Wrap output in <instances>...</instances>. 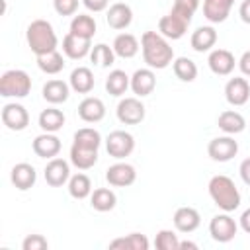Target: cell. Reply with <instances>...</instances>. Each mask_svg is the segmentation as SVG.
Here are the masks:
<instances>
[{
	"label": "cell",
	"instance_id": "6da1fadb",
	"mask_svg": "<svg viewBox=\"0 0 250 250\" xmlns=\"http://www.w3.org/2000/svg\"><path fill=\"white\" fill-rule=\"evenodd\" d=\"M141 47H143V59L150 68H166L172 59L174 51L164 39V35L156 31H145L141 37Z\"/></svg>",
	"mask_w": 250,
	"mask_h": 250
},
{
	"label": "cell",
	"instance_id": "7a4b0ae2",
	"mask_svg": "<svg viewBox=\"0 0 250 250\" xmlns=\"http://www.w3.org/2000/svg\"><path fill=\"white\" fill-rule=\"evenodd\" d=\"M209 195L223 211H234L240 205V193L229 176H213L209 180Z\"/></svg>",
	"mask_w": 250,
	"mask_h": 250
},
{
	"label": "cell",
	"instance_id": "3957f363",
	"mask_svg": "<svg viewBox=\"0 0 250 250\" xmlns=\"http://www.w3.org/2000/svg\"><path fill=\"white\" fill-rule=\"evenodd\" d=\"M27 45L35 55H43L49 51H57V33L47 20H33L25 31Z\"/></svg>",
	"mask_w": 250,
	"mask_h": 250
},
{
	"label": "cell",
	"instance_id": "277c9868",
	"mask_svg": "<svg viewBox=\"0 0 250 250\" xmlns=\"http://www.w3.org/2000/svg\"><path fill=\"white\" fill-rule=\"evenodd\" d=\"M31 90V78L25 70H6L0 76V94L6 98H23Z\"/></svg>",
	"mask_w": 250,
	"mask_h": 250
},
{
	"label": "cell",
	"instance_id": "5b68a950",
	"mask_svg": "<svg viewBox=\"0 0 250 250\" xmlns=\"http://www.w3.org/2000/svg\"><path fill=\"white\" fill-rule=\"evenodd\" d=\"M105 148H107V154L109 156H113V158H125V156H129L133 152L135 139L127 131H113V133H109V137L105 141Z\"/></svg>",
	"mask_w": 250,
	"mask_h": 250
},
{
	"label": "cell",
	"instance_id": "8992f818",
	"mask_svg": "<svg viewBox=\"0 0 250 250\" xmlns=\"http://www.w3.org/2000/svg\"><path fill=\"white\" fill-rule=\"evenodd\" d=\"M117 117L125 125H139L145 119V105L139 98H123L117 104Z\"/></svg>",
	"mask_w": 250,
	"mask_h": 250
},
{
	"label": "cell",
	"instance_id": "52a82bcc",
	"mask_svg": "<svg viewBox=\"0 0 250 250\" xmlns=\"http://www.w3.org/2000/svg\"><path fill=\"white\" fill-rule=\"evenodd\" d=\"M207 152H209V156H211L213 160H217V162H227V160H230V158L236 156V152H238V143H236L232 137H217V139H213V141L209 143Z\"/></svg>",
	"mask_w": 250,
	"mask_h": 250
},
{
	"label": "cell",
	"instance_id": "ba28073f",
	"mask_svg": "<svg viewBox=\"0 0 250 250\" xmlns=\"http://www.w3.org/2000/svg\"><path fill=\"white\" fill-rule=\"evenodd\" d=\"M2 123L12 131H21L29 123V115L21 104H6L2 107Z\"/></svg>",
	"mask_w": 250,
	"mask_h": 250
},
{
	"label": "cell",
	"instance_id": "9c48e42d",
	"mask_svg": "<svg viewBox=\"0 0 250 250\" xmlns=\"http://www.w3.org/2000/svg\"><path fill=\"white\" fill-rule=\"evenodd\" d=\"M135 178H137V172L127 162H117L105 170V180L109 182V186H115V188H127L135 182Z\"/></svg>",
	"mask_w": 250,
	"mask_h": 250
},
{
	"label": "cell",
	"instance_id": "30bf717a",
	"mask_svg": "<svg viewBox=\"0 0 250 250\" xmlns=\"http://www.w3.org/2000/svg\"><path fill=\"white\" fill-rule=\"evenodd\" d=\"M209 232L217 242H229L236 234V223L229 215H215L209 223Z\"/></svg>",
	"mask_w": 250,
	"mask_h": 250
},
{
	"label": "cell",
	"instance_id": "8fae6325",
	"mask_svg": "<svg viewBox=\"0 0 250 250\" xmlns=\"http://www.w3.org/2000/svg\"><path fill=\"white\" fill-rule=\"evenodd\" d=\"M189 21H186L184 18L176 16L174 12H170L168 16H162L160 21H158V29H160V35L168 37V39H180L186 29H188Z\"/></svg>",
	"mask_w": 250,
	"mask_h": 250
},
{
	"label": "cell",
	"instance_id": "7c38bea8",
	"mask_svg": "<svg viewBox=\"0 0 250 250\" xmlns=\"http://www.w3.org/2000/svg\"><path fill=\"white\" fill-rule=\"evenodd\" d=\"M225 96H227V102L230 105H242L248 102V96H250V84L240 78V76H234L227 82L225 86Z\"/></svg>",
	"mask_w": 250,
	"mask_h": 250
},
{
	"label": "cell",
	"instance_id": "4fadbf2b",
	"mask_svg": "<svg viewBox=\"0 0 250 250\" xmlns=\"http://www.w3.org/2000/svg\"><path fill=\"white\" fill-rule=\"evenodd\" d=\"M70 176L68 162L62 158H51L45 166V182L53 188H61Z\"/></svg>",
	"mask_w": 250,
	"mask_h": 250
},
{
	"label": "cell",
	"instance_id": "5bb4252c",
	"mask_svg": "<svg viewBox=\"0 0 250 250\" xmlns=\"http://www.w3.org/2000/svg\"><path fill=\"white\" fill-rule=\"evenodd\" d=\"M78 115L82 121L86 123H96V121H102L104 115H105V105L100 98H94V96H88L80 102L78 105Z\"/></svg>",
	"mask_w": 250,
	"mask_h": 250
},
{
	"label": "cell",
	"instance_id": "9a60e30c",
	"mask_svg": "<svg viewBox=\"0 0 250 250\" xmlns=\"http://www.w3.org/2000/svg\"><path fill=\"white\" fill-rule=\"evenodd\" d=\"M207 62H209V68H211L215 74L227 76V74H230L232 68H234V55H232L229 49H215V51H211Z\"/></svg>",
	"mask_w": 250,
	"mask_h": 250
},
{
	"label": "cell",
	"instance_id": "2e32d148",
	"mask_svg": "<svg viewBox=\"0 0 250 250\" xmlns=\"http://www.w3.org/2000/svg\"><path fill=\"white\" fill-rule=\"evenodd\" d=\"M105 20L111 29H125L133 20V10H131V6H127L123 2H115L109 6Z\"/></svg>",
	"mask_w": 250,
	"mask_h": 250
},
{
	"label": "cell",
	"instance_id": "e0dca14e",
	"mask_svg": "<svg viewBox=\"0 0 250 250\" xmlns=\"http://www.w3.org/2000/svg\"><path fill=\"white\" fill-rule=\"evenodd\" d=\"M61 150V141L53 133H43L33 139V152L41 158H55Z\"/></svg>",
	"mask_w": 250,
	"mask_h": 250
},
{
	"label": "cell",
	"instance_id": "ac0fdd59",
	"mask_svg": "<svg viewBox=\"0 0 250 250\" xmlns=\"http://www.w3.org/2000/svg\"><path fill=\"white\" fill-rule=\"evenodd\" d=\"M156 86V76L150 68H139L135 70V74L131 76V90L137 96H148Z\"/></svg>",
	"mask_w": 250,
	"mask_h": 250
},
{
	"label": "cell",
	"instance_id": "d6986e66",
	"mask_svg": "<svg viewBox=\"0 0 250 250\" xmlns=\"http://www.w3.org/2000/svg\"><path fill=\"white\" fill-rule=\"evenodd\" d=\"M199 223H201V217L193 207H180L174 213V227L180 232H193L199 227Z\"/></svg>",
	"mask_w": 250,
	"mask_h": 250
},
{
	"label": "cell",
	"instance_id": "ffe728a7",
	"mask_svg": "<svg viewBox=\"0 0 250 250\" xmlns=\"http://www.w3.org/2000/svg\"><path fill=\"white\" fill-rule=\"evenodd\" d=\"M232 4L234 0H203V16L213 23H221L227 20Z\"/></svg>",
	"mask_w": 250,
	"mask_h": 250
},
{
	"label": "cell",
	"instance_id": "44dd1931",
	"mask_svg": "<svg viewBox=\"0 0 250 250\" xmlns=\"http://www.w3.org/2000/svg\"><path fill=\"white\" fill-rule=\"evenodd\" d=\"M10 178H12V184H14L18 189L23 191V189H29V188L35 184L37 174H35V168H33L31 164L20 162V164H16V166L12 168Z\"/></svg>",
	"mask_w": 250,
	"mask_h": 250
},
{
	"label": "cell",
	"instance_id": "7402d4cb",
	"mask_svg": "<svg viewBox=\"0 0 250 250\" xmlns=\"http://www.w3.org/2000/svg\"><path fill=\"white\" fill-rule=\"evenodd\" d=\"M62 51L70 59H82L90 51V39L78 37V35H74V33L68 31L64 35V39H62Z\"/></svg>",
	"mask_w": 250,
	"mask_h": 250
},
{
	"label": "cell",
	"instance_id": "603a6c76",
	"mask_svg": "<svg viewBox=\"0 0 250 250\" xmlns=\"http://www.w3.org/2000/svg\"><path fill=\"white\" fill-rule=\"evenodd\" d=\"M109 250H148V240L141 232H131L109 242Z\"/></svg>",
	"mask_w": 250,
	"mask_h": 250
},
{
	"label": "cell",
	"instance_id": "cb8c5ba5",
	"mask_svg": "<svg viewBox=\"0 0 250 250\" xmlns=\"http://www.w3.org/2000/svg\"><path fill=\"white\" fill-rule=\"evenodd\" d=\"M70 86L78 94H88L94 88V74L88 66H78L70 74Z\"/></svg>",
	"mask_w": 250,
	"mask_h": 250
},
{
	"label": "cell",
	"instance_id": "d4e9b609",
	"mask_svg": "<svg viewBox=\"0 0 250 250\" xmlns=\"http://www.w3.org/2000/svg\"><path fill=\"white\" fill-rule=\"evenodd\" d=\"M43 98L49 102V104H62L66 102L68 98V84L62 82V80H47L45 86H43Z\"/></svg>",
	"mask_w": 250,
	"mask_h": 250
},
{
	"label": "cell",
	"instance_id": "484cf974",
	"mask_svg": "<svg viewBox=\"0 0 250 250\" xmlns=\"http://www.w3.org/2000/svg\"><path fill=\"white\" fill-rule=\"evenodd\" d=\"M217 41V33L213 27L209 25H203V27H197L193 33H191V47L197 51V53H203V51H209Z\"/></svg>",
	"mask_w": 250,
	"mask_h": 250
},
{
	"label": "cell",
	"instance_id": "4316f807",
	"mask_svg": "<svg viewBox=\"0 0 250 250\" xmlns=\"http://www.w3.org/2000/svg\"><path fill=\"white\" fill-rule=\"evenodd\" d=\"M70 162L76 168H80V170H88V168H92L98 162V150L72 145V148H70Z\"/></svg>",
	"mask_w": 250,
	"mask_h": 250
},
{
	"label": "cell",
	"instance_id": "83f0119b",
	"mask_svg": "<svg viewBox=\"0 0 250 250\" xmlns=\"http://www.w3.org/2000/svg\"><path fill=\"white\" fill-rule=\"evenodd\" d=\"M113 51H115V55H119L121 59H131V57H135L137 51H139V41H137V37L131 35V33H119V35L115 37V41H113Z\"/></svg>",
	"mask_w": 250,
	"mask_h": 250
},
{
	"label": "cell",
	"instance_id": "f1b7e54d",
	"mask_svg": "<svg viewBox=\"0 0 250 250\" xmlns=\"http://www.w3.org/2000/svg\"><path fill=\"white\" fill-rule=\"evenodd\" d=\"M64 125V115L57 107H47L39 113V127L47 133H55Z\"/></svg>",
	"mask_w": 250,
	"mask_h": 250
},
{
	"label": "cell",
	"instance_id": "f546056e",
	"mask_svg": "<svg viewBox=\"0 0 250 250\" xmlns=\"http://www.w3.org/2000/svg\"><path fill=\"white\" fill-rule=\"evenodd\" d=\"M244 125H246V121L238 111L227 109L219 115V129H223L229 135H236V133L244 131Z\"/></svg>",
	"mask_w": 250,
	"mask_h": 250
},
{
	"label": "cell",
	"instance_id": "4dcf8cb0",
	"mask_svg": "<svg viewBox=\"0 0 250 250\" xmlns=\"http://www.w3.org/2000/svg\"><path fill=\"white\" fill-rule=\"evenodd\" d=\"M70 33L78 35V37H84V39H92L94 33H96V21L92 16H86V14H78L72 18L70 21Z\"/></svg>",
	"mask_w": 250,
	"mask_h": 250
},
{
	"label": "cell",
	"instance_id": "1f68e13d",
	"mask_svg": "<svg viewBox=\"0 0 250 250\" xmlns=\"http://www.w3.org/2000/svg\"><path fill=\"white\" fill-rule=\"evenodd\" d=\"M90 203H92V207H94L96 211L105 213V211H111V209L115 207L117 197H115V193H113L109 188H98V189H94Z\"/></svg>",
	"mask_w": 250,
	"mask_h": 250
},
{
	"label": "cell",
	"instance_id": "d6a6232c",
	"mask_svg": "<svg viewBox=\"0 0 250 250\" xmlns=\"http://www.w3.org/2000/svg\"><path fill=\"white\" fill-rule=\"evenodd\" d=\"M129 86H131V80H129V76H127L123 70H111L109 76L105 78V90H107V94H111V96H121V94H125Z\"/></svg>",
	"mask_w": 250,
	"mask_h": 250
},
{
	"label": "cell",
	"instance_id": "836d02e7",
	"mask_svg": "<svg viewBox=\"0 0 250 250\" xmlns=\"http://www.w3.org/2000/svg\"><path fill=\"white\" fill-rule=\"evenodd\" d=\"M37 66L47 72V74H57L62 70L64 66V61H62V55L57 53V51H49V53H43V55H37Z\"/></svg>",
	"mask_w": 250,
	"mask_h": 250
},
{
	"label": "cell",
	"instance_id": "e575fe53",
	"mask_svg": "<svg viewBox=\"0 0 250 250\" xmlns=\"http://www.w3.org/2000/svg\"><path fill=\"white\" fill-rule=\"evenodd\" d=\"M172 68H174V74H176L182 82H193L195 76H197V66H195V62H193L191 59H188V57H178V59L174 61Z\"/></svg>",
	"mask_w": 250,
	"mask_h": 250
},
{
	"label": "cell",
	"instance_id": "d590c367",
	"mask_svg": "<svg viewBox=\"0 0 250 250\" xmlns=\"http://www.w3.org/2000/svg\"><path fill=\"white\" fill-rule=\"evenodd\" d=\"M100 143H102V137H100V133H98L96 129H92V127H82V129H78V131L74 133V143H72V145L98 150Z\"/></svg>",
	"mask_w": 250,
	"mask_h": 250
},
{
	"label": "cell",
	"instance_id": "8d00e7d4",
	"mask_svg": "<svg viewBox=\"0 0 250 250\" xmlns=\"http://www.w3.org/2000/svg\"><path fill=\"white\" fill-rule=\"evenodd\" d=\"M68 191L74 199H84L90 195L92 191V182L86 174H74L70 180H68Z\"/></svg>",
	"mask_w": 250,
	"mask_h": 250
},
{
	"label": "cell",
	"instance_id": "74e56055",
	"mask_svg": "<svg viewBox=\"0 0 250 250\" xmlns=\"http://www.w3.org/2000/svg\"><path fill=\"white\" fill-rule=\"evenodd\" d=\"M113 53L115 51L111 47H107L105 43H100V45H94V49L90 53V59L98 66H109L113 62Z\"/></svg>",
	"mask_w": 250,
	"mask_h": 250
},
{
	"label": "cell",
	"instance_id": "f35d334b",
	"mask_svg": "<svg viewBox=\"0 0 250 250\" xmlns=\"http://www.w3.org/2000/svg\"><path fill=\"white\" fill-rule=\"evenodd\" d=\"M154 246L158 250H178L180 240H178L176 232H172V230H158L154 236Z\"/></svg>",
	"mask_w": 250,
	"mask_h": 250
},
{
	"label": "cell",
	"instance_id": "ab89813d",
	"mask_svg": "<svg viewBox=\"0 0 250 250\" xmlns=\"http://www.w3.org/2000/svg\"><path fill=\"white\" fill-rule=\"evenodd\" d=\"M197 6H199V0H174L172 12L180 18H184L186 21H191V16L195 14Z\"/></svg>",
	"mask_w": 250,
	"mask_h": 250
},
{
	"label": "cell",
	"instance_id": "60d3db41",
	"mask_svg": "<svg viewBox=\"0 0 250 250\" xmlns=\"http://www.w3.org/2000/svg\"><path fill=\"white\" fill-rule=\"evenodd\" d=\"M21 248L23 250H47L49 248V242L41 234H27L23 238V242H21Z\"/></svg>",
	"mask_w": 250,
	"mask_h": 250
},
{
	"label": "cell",
	"instance_id": "b9f144b4",
	"mask_svg": "<svg viewBox=\"0 0 250 250\" xmlns=\"http://www.w3.org/2000/svg\"><path fill=\"white\" fill-rule=\"evenodd\" d=\"M53 6L59 16H72L78 8V0H53Z\"/></svg>",
	"mask_w": 250,
	"mask_h": 250
},
{
	"label": "cell",
	"instance_id": "7bdbcfd3",
	"mask_svg": "<svg viewBox=\"0 0 250 250\" xmlns=\"http://www.w3.org/2000/svg\"><path fill=\"white\" fill-rule=\"evenodd\" d=\"M82 2H84V6H86L88 10H92V12H102V10H105L107 4H109V0H82Z\"/></svg>",
	"mask_w": 250,
	"mask_h": 250
},
{
	"label": "cell",
	"instance_id": "ee69618b",
	"mask_svg": "<svg viewBox=\"0 0 250 250\" xmlns=\"http://www.w3.org/2000/svg\"><path fill=\"white\" fill-rule=\"evenodd\" d=\"M240 178L246 186H250V156L240 162Z\"/></svg>",
	"mask_w": 250,
	"mask_h": 250
},
{
	"label": "cell",
	"instance_id": "f6af8a7d",
	"mask_svg": "<svg viewBox=\"0 0 250 250\" xmlns=\"http://www.w3.org/2000/svg\"><path fill=\"white\" fill-rule=\"evenodd\" d=\"M238 14H240L244 23H250V0H242V4L238 8Z\"/></svg>",
	"mask_w": 250,
	"mask_h": 250
},
{
	"label": "cell",
	"instance_id": "bcb514c9",
	"mask_svg": "<svg viewBox=\"0 0 250 250\" xmlns=\"http://www.w3.org/2000/svg\"><path fill=\"white\" fill-rule=\"evenodd\" d=\"M238 66H240V70H242L244 74H248V76H250V51H246V53L240 57Z\"/></svg>",
	"mask_w": 250,
	"mask_h": 250
},
{
	"label": "cell",
	"instance_id": "7dc6e473",
	"mask_svg": "<svg viewBox=\"0 0 250 250\" xmlns=\"http://www.w3.org/2000/svg\"><path fill=\"white\" fill-rule=\"evenodd\" d=\"M240 227L244 229V232L250 234V207L240 215Z\"/></svg>",
	"mask_w": 250,
	"mask_h": 250
},
{
	"label": "cell",
	"instance_id": "c3c4849f",
	"mask_svg": "<svg viewBox=\"0 0 250 250\" xmlns=\"http://www.w3.org/2000/svg\"><path fill=\"white\" fill-rule=\"evenodd\" d=\"M178 250H197V244L195 242H189V240H184V242H180Z\"/></svg>",
	"mask_w": 250,
	"mask_h": 250
}]
</instances>
